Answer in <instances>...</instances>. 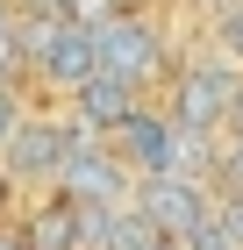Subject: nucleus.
I'll use <instances>...</instances> for the list:
<instances>
[{"label":"nucleus","instance_id":"obj_1","mask_svg":"<svg viewBox=\"0 0 243 250\" xmlns=\"http://www.w3.org/2000/svg\"><path fill=\"white\" fill-rule=\"evenodd\" d=\"M108 150L122 157L136 179H157V172H200V179H207L215 136H193V129H179L172 115H157V107H143V100H136L129 115L108 129Z\"/></svg>","mask_w":243,"mask_h":250},{"label":"nucleus","instance_id":"obj_2","mask_svg":"<svg viewBox=\"0 0 243 250\" xmlns=\"http://www.w3.org/2000/svg\"><path fill=\"white\" fill-rule=\"evenodd\" d=\"M243 86V64H229L222 50H207V58H193L186 72L172 79V122L193 136H222L229 129V100H236Z\"/></svg>","mask_w":243,"mask_h":250},{"label":"nucleus","instance_id":"obj_3","mask_svg":"<svg viewBox=\"0 0 243 250\" xmlns=\"http://www.w3.org/2000/svg\"><path fill=\"white\" fill-rule=\"evenodd\" d=\"M22 43H29V72L43 79V86H57V93H72L79 79L93 72V29L86 21H65V15H50V21H36V15H22Z\"/></svg>","mask_w":243,"mask_h":250},{"label":"nucleus","instance_id":"obj_4","mask_svg":"<svg viewBox=\"0 0 243 250\" xmlns=\"http://www.w3.org/2000/svg\"><path fill=\"white\" fill-rule=\"evenodd\" d=\"M79 122L65 115H22L15 129H7V143H0V165H7V179H15V186H50L57 179V165H65V150H72L79 143Z\"/></svg>","mask_w":243,"mask_h":250},{"label":"nucleus","instance_id":"obj_5","mask_svg":"<svg viewBox=\"0 0 243 250\" xmlns=\"http://www.w3.org/2000/svg\"><path fill=\"white\" fill-rule=\"evenodd\" d=\"M93 58H100V72L129 79V86H150V79L165 72V36H157V21H150V15L114 7V15L93 29Z\"/></svg>","mask_w":243,"mask_h":250},{"label":"nucleus","instance_id":"obj_6","mask_svg":"<svg viewBox=\"0 0 243 250\" xmlns=\"http://www.w3.org/2000/svg\"><path fill=\"white\" fill-rule=\"evenodd\" d=\"M50 186H57V193H72L79 208H108V200H129L136 172L108 150V136H79L72 150H65V165H57Z\"/></svg>","mask_w":243,"mask_h":250},{"label":"nucleus","instance_id":"obj_7","mask_svg":"<svg viewBox=\"0 0 243 250\" xmlns=\"http://www.w3.org/2000/svg\"><path fill=\"white\" fill-rule=\"evenodd\" d=\"M129 200L143 208V222H150L157 236H172V243H179V236H186L193 222L215 208V186H207L200 172H157V179H136Z\"/></svg>","mask_w":243,"mask_h":250},{"label":"nucleus","instance_id":"obj_8","mask_svg":"<svg viewBox=\"0 0 243 250\" xmlns=\"http://www.w3.org/2000/svg\"><path fill=\"white\" fill-rule=\"evenodd\" d=\"M15 243H22V250H86V208H79L72 193L50 186L36 208H22Z\"/></svg>","mask_w":243,"mask_h":250},{"label":"nucleus","instance_id":"obj_9","mask_svg":"<svg viewBox=\"0 0 243 250\" xmlns=\"http://www.w3.org/2000/svg\"><path fill=\"white\" fill-rule=\"evenodd\" d=\"M136 93H143V86H129V79H114V72H100V64H93V72L79 79L65 100H72V122H79L86 136H108L114 122L136 107Z\"/></svg>","mask_w":243,"mask_h":250},{"label":"nucleus","instance_id":"obj_10","mask_svg":"<svg viewBox=\"0 0 243 250\" xmlns=\"http://www.w3.org/2000/svg\"><path fill=\"white\" fill-rule=\"evenodd\" d=\"M157 229L143 222L136 200H108V208H86V250H150Z\"/></svg>","mask_w":243,"mask_h":250},{"label":"nucleus","instance_id":"obj_11","mask_svg":"<svg viewBox=\"0 0 243 250\" xmlns=\"http://www.w3.org/2000/svg\"><path fill=\"white\" fill-rule=\"evenodd\" d=\"M29 72V43H22V15H0V86H15Z\"/></svg>","mask_w":243,"mask_h":250},{"label":"nucleus","instance_id":"obj_12","mask_svg":"<svg viewBox=\"0 0 243 250\" xmlns=\"http://www.w3.org/2000/svg\"><path fill=\"white\" fill-rule=\"evenodd\" d=\"M215 50L229 64H243V0H222V15H215Z\"/></svg>","mask_w":243,"mask_h":250},{"label":"nucleus","instance_id":"obj_13","mask_svg":"<svg viewBox=\"0 0 243 250\" xmlns=\"http://www.w3.org/2000/svg\"><path fill=\"white\" fill-rule=\"evenodd\" d=\"M179 250H236V236H229V229H222V214L207 208V214H200V222H193V229H186V236H179Z\"/></svg>","mask_w":243,"mask_h":250},{"label":"nucleus","instance_id":"obj_14","mask_svg":"<svg viewBox=\"0 0 243 250\" xmlns=\"http://www.w3.org/2000/svg\"><path fill=\"white\" fill-rule=\"evenodd\" d=\"M114 7H122V0H57V15H65V21H86V29H100Z\"/></svg>","mask_w":243,"mask_h":250},{"label":"nucleus","instance_id":"obj_15","mask_svg":"<svg viewBox=\"0 0 243 250\" xmlns=\"http://www.w3.org/2000/svg\"><path fill=\"white\" fill-rule=\"evenodd\" d=\"M215 214H222V229L236 236V250H243V193H215Z\"/></svg>","mask_w":243,"mask_h":250},{"label":"nucleus","instance_id":"obj_16","mask_svg":"<svg viewBox=\"0 0 243 250\" xmlns=\"http://www.w3.org/2000/svg\"><path fill=\"white\" fill-rule=\"evenodd\" d=\"M15 122H22V93H15V86H0V143H7Z\"/></svg>","mask_w":243,"mask_h":250},{"label":"nucleus","instance_id":"obj_17","mask_svg":"<svg viewBox=\"0 0 243 250\" xmlns=\"http://www.w3.org/2000/svg\"><path fill=\"white\" fill-rule=\"evenodd\" d=\"M7 208H15V179H7V165H0V222H7Z\"/></svg>","mask_w":243,"mask_h":250},{"label":"nucleus","instance_id":"obj_18","mask_svg":"<svg viewBox=\"0 0 243 250\" xmlns=\"http://www.w3.org/2000/svg\"><path fill=\"white\" fill-rule=\"evenodd\" d=\"M0 250H22V243H15V229H0Z\"/></svg>","mask_w":243,"mask_h":250},{"label":"nucleus","instance_id":"obj_19","mask_svg":"<svg viewBox=\"0 0 243 250\" xmlns=\"http://www.w3.org/2000/svg\"><path fill=\"white\" fill-rule=\"evenodd\" d=\"M150 250H179V243H172V236H157V243H150Z\"/></svg>","mask_w":243,"mask_h":250},{"label":"nucleus","instance_id":"obj_20","mask_svg":"<svg viewBox=\"0 0 243 250\" xmlns=\"http://www.w3.org/2000/svg\"><path fill=\"white\" fill-rule=\"evenodd\" d=\"M0 15H15V0H0Z\"/></svg>","mask_w":243,"mask_h":250}]
</instances>
